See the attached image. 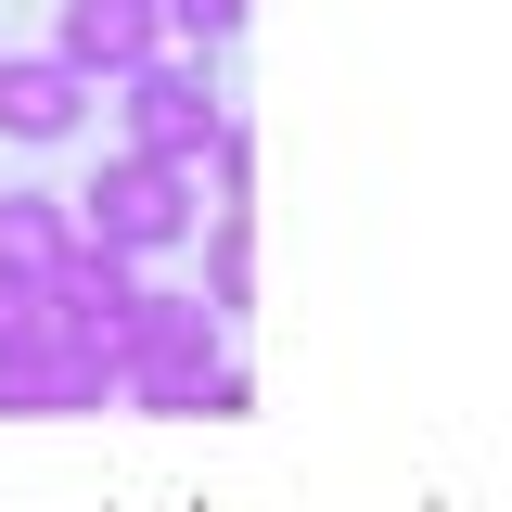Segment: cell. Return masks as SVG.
Wrapping results in <instances>:
<instances>
[{"label": "cell", "instance_id": "obj_1", "mask_svg": "<svg viewBox=\"0 0 512 512\" xmlns=\"http://www.w3.org/2000/svg\"><path fill=\"white\" fill-rule=\"evenodd\" d=\"M218 346H231V320L205 295H154L141 282V308L116 320V410H192L205 372H218Z\"/></svg>", "mask_w": 512, "mask_h": 512}, {"label": "cell", "instance_id": "obj_2", "mask_svg": "<svg viewBox=\"0 0 512 512\" xmlns=\"http://www.w3.org/2000/svg\"><path fill=\"white\" fill-rule=\"evenodd\" d=\"M64 205H77V231H90V244H116V256H167V244H192L205 180H192V167H167V154H103V167L64 192Z\"/></svg>", "mask_w": 512, "mask_h": 512}, {"label": "cell", "instance_id": "obj_3", "mask_svg": "<svg viewBox=\"0 0 512 512\" xmlns=\"http://www.w3.org/2000/svg\"><path fill=\"white\" fill-rule=\"evenodd\" d=\"M116 116H128V154H167V167H192L205 154V128H218V77H205V52H167L128 64L116 77Z\"/></svg>", "mask_w": 512, "mask_h": 512}, {"label": "cell", "instance_id": "obj_4", "mask_svg": "<svg viewBox=\"0 0 512 512\" xmlns=\"http://www.w3.org/2000/svg\"><path fill=\"white\" fill-rule=\"evenodd\" d=\"M52 52L77 64L90 90H116L128 64H154V52H167V0H64Z\"/></svg>", "mask_w": 512, "mask_h": 512}, {"label": "cell", "instance_id": "obj_5", "mask_svg": "<svg viewBox=\"0 0 512 512\" xmlns=\"http://www.w3.org/2000/svg\"><path fill=\"white\" fill-rule=\"evenodd\" d=\"M39 295H52V320H64V333L116 346V320L141 308V256H116V244H90V231H77V244L39 269Z\"/></svg>", "mask_w": 512, "mask_h": 512}, {"label": "cell", "instance_id": "obj_6", "mask_svg": "<svg viewBox=\"0 0 512 512\" xmlns=\"http://www.w3.org/2000/svg\"><path fill=\"white\" fill-rule=\"evenodd\" d=\"M77 116H90V77L64 52H0V141L52 154V141H77Z\"/></svg>", "mask_w": 512, "mask_h": 512}, {"label": "cell", "instance_id": "obj_7", "mask_svg": "<svg viewBox=\"0 0 512 512\" xmlns=\"http://www.w3.org/2000/svg\"><path fill=\"white\" fill-rule=\"evenodd\" d=\"M192 231H205V308L244 320L256 308V218H244V205H205Z\"/></svg>", "mask_w": 512, "mask_h": 512}, {"label": "cell", "instance_id": "obj_8", "mask_svg": "<svg viewBox=\"0 0 512 512\" xmlns=\"http://www.w3.org/2000/svg\"><path fill=\"white\" fill-rule=\"evenodd\" d=\"M64 244H77V205H64V192H0V269L39 282Z\"/></svg>", "mask_w": 512, "mask_h": 512}, {"label": "cell", "instance_id": "obj_9", "mask_svg": "<svg viewBox=\"0 0 512 512\" xmlns=\"http://www.w3.org/2000/svg\"><path fill=\"white\" fill-rule=\"evenodd\" d=\"M192 180L218 192V205H256V128L218 103V128H205V154H192Z\"/></svg>", "mask_w": 512, "mask_h": 512}, {"label": "cell", "instance_id": "obj_10", "mask_svg": "<svg viewBox=\"0 0 512 512\" xmlns=\"http://www.w3.org/2000/svg\"><path fill=\"white\" fill-rule=\"evenodd\" d=\"M39 346H52V295L26 269H0V359H39Z\"/></svg>", "mask_w": 512, "mask_h": 512}, {"label": "cell", "instance_id": "obj_11", "mask_svg": "<svg viewBox=\"0 0 512 512\" xmlns=\"http://www.w3.org/2000/svg\"><path fill=\"white\" fill-rule=\"evenodd\" d=\"M244 13L256 0H167V39L180 52H218V39H244Z\"/></svg>", "mask_w": 512, "mask_h": 512}, {"label": "cell", "instance_id": "obj_12", "mask_svg": "<svg viewBox=\"0 0 512 512\" xmlns=\"http://www.w3.org/2000/svg\"><path fill=\"white\" fill-rule=\"evenodd\" d=\"M192 410H218V423H231V410H256V372L231 359V346H218V372H205V397H192Z\"/></svg>", "mask_w": 512, "mask_h": 512}, {"label": "cell", "instance_id": "obj_13", "mask_svg": "<svg viewBox=\"0 0 512 512\" xmlns=\"http://www.w3.org/2000/svg\"><path fill=\"white\" fill-rule=\"evenodd\" d=\"M0 423H26V372L13 359H0Z\"/></svg>", "mask_w": 512, "mask_h": 512}]
</instances>
